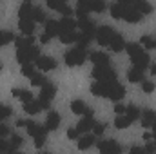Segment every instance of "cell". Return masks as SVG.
<instances>
[{
	"label": "cell",
	"mask_w": 156,
	"mask_h": 154,
	"mask_svg": "<svg viewBox=\"0 0 156 154\" xmlns=\"http://www.w3.org/2000/svg\"><path fill=\"white\" fill-rule=\"evenodd\" d=\"M91 93L96 94V96H104V98H111V100H122L123 94H125V89L123 85L116 83V80L113 82H96L91 85Z\"/></svg>",
	"instance_id": "1"
},
{
	"label": "cell",
	"mask_w": 156,
	"mask_h": 154,
	"mask_svg": "<svg viewBox=\"0 0 156 154\" xmlns=\"http://www.w3.org/2000/svg\"><path fill=\"white\" fill-rule=\"evenodd\" d=\"M111 16L116 18V20H127V22H140L142 20V13L136 11L134 7L127 5V4H122L118 2L115 5H111Z\"/></svg>",
	"instance_id": "2"
},
{
	"label": "cell",
	"mask_w": 156,
	"mask_h": 154,
	"mask_svg": "<svg viewBox=\"0 0 156 154\" xmlns=\"http://www.w3.org/2000/svg\"><path fill=\"white\" fill-rule=\"evenodd\" d=\"M125 51L129 53V58L133 60V64L136 67H140L144 71H145V67H149V56L142 49V45H138V44H125Z\"/></svg>",
	"instance_id": "3"
},
{
	"label": "cell",
	"mask_w": 156,
	"mask_h": 154,
	"mask_svg": "<svg viewBox=\"0 0 156 154\" xmlns=\"http://www.w3.org/2000/svg\"><path fill=\"white\" fill-rule=\"evenodd\" d=\"M105 2L104 0H78L76 5V13L78 16H87L89 11H94V13H102L105 11Z\"/></svg>",
	"instance_id": "4"
},
{
	"label": "cell",
	"mask_w": 156,
	"mask_h": 154,
	"mask_svg": "<svg viewBox=\"0 0 156 154\" xmlns=\"http://www.w3.org/2000/svg\"><path fill=\"white\" fill-rule=\"evenodd\" d=\"M94 37H96V42H98L100 45L111 47V45H113V42H115V40L120 37V35H118L113 27H107V26H104V27H98V29H96Z\"/></svg>",
	"instance_id": "5"
},
{
	"label": "cell",
	"mask_w": 156,
	"mask_h": 154,
	"mask_svg": "<svg viewBox=\"0 0 156 154\" xmlns=\"http://www.w3.org/2000/svg\"><path fill=\"white\" fill-rule=\"evenodd\" d=\"M26 129H27V132L35 138V145H37V149H42L44 147V142H45V127H40L38 123H35V121H27L26 120Z\"/></svg>",
	"instance_id": "6"
},
{
	"label": "cell",
	"mask_w": 156,
	"mask_h": 154,
	"mask_svg": "<svg viewBox=\"0 0 156 154\" xmlns=\"http://www.w3.org/2000/svg\"><path fill=\"white\" fill-rule=\"evenodd\" d=\"M38 47L37 45H26V47H18V53H16V60L24 65V64H31L33 60H37L40 54H38Z\"/></svg>",
	"instance_id": "7"
},
{
	"label": "cell",
	"mask_w": 156,
	"mask_h": 154,
	"mask_svg": "<svg viewBox=\"0 0 156 154\" xmlns=\"http://www.w3.org/2000/svg\"><path fill=\"white\" fill-rule=\"evenodd\" d=\"M55 94H56V87L55 85H51L49 82H45L44 85H42V91H40V105H42V109H49V105H51V102H53V98H55Z\"/></svg>",
	"instance_id": "8"
},
{
	"label": "cell",
	"mask_w": 156,
	"mask_h": 154,
	"mask_svg": "<svg viewBox=\"0 0 156 154\" xmlns=\"http://www.w3.org/2000/svg\"><path fill=\"white\" fill-rule=\"evenodd\" d=\"M93 78L96 82H113L116 80V73L111 69V65H96L93 71Z\"/></svg>",
	"instance_id": "9"
},
{
	"label": "cell",
	"mask_w": 156,
	"mask_h": 154,
	"mask_svg": "<svg viewBox=\"0 0 156 154\" xmlns=\"http://www.w3.org/2000/svg\"><path fill=\"white\" fill-rule=\"evenodd\" d=\"M85 47H82V45H78L76 49H71L67 54H66V64L67 65H80V64H83V60H85Z\"/></svg>",
	"instance_id": "10"
},
{
	"label": "cell",
	"mask_w": 156,
	"mask_h": 154,
	"mask_svg": "<svg viewBox=\"0 0 156 154\" xmlns=\"http://www.w3.org/2000/svg\"><path fill=\"white\" fill-rule=\"evenodd\" d=\"M120 2L131 5V7H134V9L140 11L142 15H149V13H153V5H151L147 0H120Z\"/></svg>",
	"instance_id": "11"
},
{
	"label": "cell",
	"mask_w": 156,
	"mask_h": 154,
	"mask_svg": "<svg viewBox=\"0 0 156 154\" xmlns=\"http://www.w3.org/2000/svg\"><path fill=\"white\" fill-rule=\"evenodd\" d=\"M47 5H49L51 9H55V11H58V13L66 15V16H69V15H71V7L67 5V2H66V0H47Z\"/></svg>",
	"instance_id": "12"
},
{
	"label": "cell",
	"mask_w": 156,
	"mask_h": 154,
	"mask_svg": "<svg viewBox=\"0 0 156 154\" xmlns=\"http://www.w3.org/2000/svg\"><path fill=\"white\" fill-rule=\"evenodd\" d=\"M98 149H100V152H107V154H116L122 151V147L118 145L116 142H113V140H104V142H100L98 143Z\"/></svg>",
	"instance_id": "13"
},
{
	"label": "cell",
	"mask_w": 156,
	"mask_h": 154,
	"mask_svg": "<svg viewBox=\"0 0 156 154\" xmlns=\"http://www.w3.org/2000/svg\"><path fill=\"white\" fill-rule=\"evenodd\" d=\"M142 125L144 127H151L153 132H156V113L151 109H145L142 114Z\"/></svg>",
	"instance_id": "14"
},
{
	"label": "cell",
	"mask_w": 156,
	"mask_h": 154,
	"mask_svg": "<svg viewBox=\"0 0 156 154\" xmlns=\"http://www.w3.org/2000/svg\"><path fill=\"white\" fill-rule=\"evenodd\" d=\"M76 29V22L69 16H66L62 22H58V35H64V33H71Z\"/></svg>",
	"instance_id": "15"
},
{
	"label": "cell",
	"mask_w": 156,
	"mask_h": 154,
	"mask_svg": "<svg viewBox=\"0 0 156 154\" xmlns=\"http://www.w3.org/2000/svg\"><path fill=\"white\" fill-rule=\"evenodd\" d=\"M37 67H40L42 71H53L56 67V62H55V58H49V56H38Z\"/></svg>",
	"instance_id": "16"
},
{
	"label": "cell",
	"mask_w": 156,
	"mask_h": 154,
	"mask_svg": "<svg viewBox=\"0 0 156 154\" xmlns=\"http://www.w3.org/2000/svg\"><path fill=\"white\" fill-rule=\"evenodd\" d=\"M18 27H20V31H22L24 35L29 37V35L35 33V20H31V18H20Z\"/></svg>",
	"instance_id": "17"
},
{
	"label": "cell",
	"mask_w": 156,
	"mask_h": 154,
	"mask_svg": "<svg viewBox=\"0 0 156 154\" xmlns=\"http://www.w3.org/2000/svg\"><path fill=\"white\" fill-rule=\"evenodd\" d=\"M58 125H60V114L55 113V111H51L47 114V120H45V129L47 131H56Z\"/></svg>",
	"instance_id": "18"
},
{
	"label": "cell",
	"mask_w": 156,
	"mask_h": 154,
	"mask_svg": "<svg viewBox=\"0 0 156 154\" xmlns=\"http://www.w3.org/2000/svg\"><path fill=\"white\" fill-rule=\"evenodd\" d=\"M71 111H73L75 114H89V116H93V111H91L82 100H75V102L71 103Z\"/></svg>",
	"instance_id": "19"
},
{
	"label": "cell",
	"mask_w": 156,
	"mask_h": 154,
	"mask_svg": "<svg viewBox=\"0 0 156 154\" xmlns=\"http://www.w3.org/2000/svg\"><path fill=\"white\" fill-rule=\"evenodd\" d=\"M91 60H93V64H94V65H111L109 56H107L105 53L93 51V53H91Z\"/></svg>",
	"instance_id": "20"
},
{
	"label": "cell",
	"mask_w": 156,
	"mask_h": 154,
	"mask_svg": "<svg viewBox=\"0 0 156 154\" xmlns=\"http://www.w3.org/2000/svg\"><path fill=\"white\" fill-rule=\"evenodd\" d=\"M93 125H94L93 116L85 114V118H82V120H80V123L76 125V129H78V132H87V131H91V129H93Z\"/></svg>",
	"instance_id": "21"
},
{
	"label": "cell",
	"mask_w": 156,
	"mask_h": 154,
	"mask_svg": "<svg viewBox=\"0 0 156 154\" xmlns=\"http://www.w3.org/2000/svg\"><path fill=\"white\" fill-rule=\"evenodd\" d=\"M13 96L15 98H18L20 102H31V100H35L33 98V94L29 93V91H26V89H13Z\"/></svg>",
	"instance_id": "22"
},
{
	"label": "cell",
	"mask_w": 156,
	"mask_h": 154,
	"mask_svg": "<svg viewBox=\"0 0 156 154\" xmlns=\"http://www.w3.org/2000/svg\"><path fill=\"white\" fill-rule=\"evenodd\" d=\"M127 78H129V82H133V83L142 82V80H144V69H140V67L134 65V67L127 73Z\"/></svg>",
	"instance_id": "23"
},
{
	"label": "cell",
	"mask_w": 156,
	"mask_h": 154,
	"mask_svg": "<svg viewBox=\"0 0 156 154\" xmlns=\"http://www.w3.org/2000/svg\"><path fill=\"white\" fill-rule=\"evenodd\" d=\"M24 111L26 113H29V114H37V113H40V111H44L42 109V105H40V102L37 100H31V102H26L24 103Z\"/></svg>",
	"instance_id": "24"
},
{
	"label": "cell",
	"mask_w": 156,
	"mask_h": 154,
	"mask_svg": "<svg viewBox=\"0 0 156 154\" xmlns=\"http://www.w3.org/2000/svg\"><path fill=\"white\" fill-rule=\"evenodd\" d=\"M45 35L49 38H53V37L58 35V22L56 20H47L45 22Z\"/></svg>",
	"instance_id": "25"
},
{
	"label": "cell",
	"mask_w": 156,
	"mask_h": 154,
	"mask_svg": "<svg viewBox=\"0 0 156 154\" xmlns=\"http://www.w3.org/2000/svg\"><path fill=\"white\" fill-rule=\"evenodd\" d=\"M131 123H133V120L127 114H118V118L115 120V127L116 129H127Z\"/></svg>",
	"instance_id": "26"
},
{
	"label": "cell",
	"mask_w": 156,
	"mask_h": 154,
	"mask_svg": "<svg viewBox=\"0 0 156 154\" xmlns=\"http://www.w3.org/2000/svg\"><path fill=\"white\" fill-rule=\"evenodd\" d=\"M18 18H31L33 20V5L31 4H24V5H20V9H18Z\"/></svg>",
	"instance_id": "27"
},
{
	"label": "cell",
	"mask_w": 156,
	"mask_h": 154,
	"mask_svg": "<svg viewBox=\"0 0 156 154\" xmlns=\"http://www.w3.org/2000/svg\"><path fill=\"white\" fill-rule=\"evenodd\" d=\"M93 143H94V136L87 134V136H83L82 140H78V149H80V151H85V149H89Z\"/></svg>",
	"instance_id": "28"
},
{
	"label": "cell",
	"mask_w": 156,
	"mask_h": 154,
	"mask_svg": "<svg viewBox=\"0 0 156 154\" xmlns=\"http://www.w3.org/2000/svg\"><path fill=\"white\" fill-rule=\"evenodd\" d=\"M22 145V138L20 136H13L11 138V142L7 143V149H5V152H15L18 147Z\"/></svg>",
	"instance_id": "29"
},
{
	"label": "cell",
	"mask_w": 156,
	"mask_h": 154,
	"mask_svg": "<svg viewBox=\"0 0 156 154\" xmlns=\"http://www.w3.org/2000/svg\"><path fill=\"white\" fill-rule=\"evenodd\" d=\"M78 35L76 31H71V33H64V35H60V40H62V44H73V42H78Z\"/></svg>",
	"instance_id": "30"
},
{
	"label": "cell",
	"mask_w": 156,
	"mask_h": 154,
	"mask_svg": "<svg viewBox=\"0 0 156 154\" xmlns=\"http://www.w3.org/2000/svg\"><path fill=\"white\" fill-rule=\"evenodd\" d=\"M123 114H127L133 121L136 120V118H140V109L136 107V105H129V107H125V113Z\"/></svg>",
	"instance_id": "31"
},
{
	"label": "cell",
	"mask_w": 156,
	"mask_h": 154,
	"mask_svg": "<svg viewBox=\"0 0 156 154\" xmlns=\"http://www.w3.org/2000/svg\"><path fill=\"white\" fill-rule=\"evenodd\" d=\"M15 40V35L11 31H0V45H5Z\"/></svg>",
	"instance_id": "32"
},
{
	"label": "cell",
	"mask_w": 156,
	"mask_h": 154,
	"mask_svg": "<svg viewBox=\"0 0 156 154\" xmlns=\"http://www.w3.org/2000/svg\"><path fill=\"white\" fill-rule=\"evenodd\" d=\"M45 82H47V80L42 76V75H38V73H35V75L31 76V83H33V85H37V87H42Z\"/></svg>",
	"instance_id": "33"
},
{
	"label": "cell",
	"mask_w": 156,
	"mask_h": 154,
	"mask_svg": "<svg viewBox=\"0 0 156 154\" xmlns=\"http://www.w3.org/2000/svg\"><path fill=\"white\" fill-rule=\"evenodd\" d=\"M33 20L35 22H44L45 20V15L40 7H33Z\"/></svg>",
	"instance_id": "34"
},
{
	"label": "cell",
	"mask_w": 156,
	"mask_h": 154,
	"mask_svg": "<svg viewBox=\"0 0 156 154\" xmlns=\"http://www.w3.org/2000/svg\"><path fill=\"white\" fill-rule=\"evenodd\" d=\"M154 37H149V35H145V37H142V44L147 47V49H154Z\"/></svg>",
	"instance_id": "35"
},
{
	"label": "cell",
	"mask_w": 156,
	"mask_h": 154,
	"mask_svg": "<svg viewBox=\"0 0 156 154\" xmlns=\"http://www.w3.org/2000/svg\"><path fill=\"white\" fill-rule=\"evenodd\" d=\"M15 42H16V47H26V45H31L35 40L31 38V35H29L27 38H15Z\"/></svg>",
	"instance_id": "36"
},
{
	"label": "cell",
	"mask_w": 156,
	"mask_h": 154,
	"mask_svg": "<svg viewBox=\"0 0 156 154\" xmlns=\"http://www.w3.org/2000/svg\"><path fill=\"white\" fill-rule=\"evenodd\" d=\"M9 116H11V107L9 105H0V121H4Z\"/></svg>",
	"instance_id": "37"
},
{
	"label": "cell",
	"mask_w": 156,
	"mask_h": 154,
	"mask_svg": "<svg viewBox=\"0 0 156 154\" xmlns=\"http://www.w3.org/2000/svg\"><path fill=\"white\" fill-rule=\"evenodd\" d=\"M22 73H24V76L31 78L35 75V67H33L31 64H24V65H22Z\"/></svg>",
	"instance_id": "38"
},
{
	"label": "cell",
	"mask_w": 156,
	"mask_h": 154,
	"mask_svg": "<svg viewBox=\"0 0 156 154\" xmlns=\"http://www.w3.org/2000/svg\"><path fill=\"white\" fill-rule=\"evenodd\" d=\"M142 89H144L145 93H153V91H154V83H153V82H145V80H142Z\"/></svg>",
	"instance_id": "39"
},
{
	"label": "cell",
	"mask_w": 156,
	"mask_h": 154,
	"mask_svg": "<svg viewBox=\"0 0 156 154\" xmlns=\"http://www.w3.org/2000/svg\"><path fill=\"white\" fill-rule=\"evenodd\" d=\"M93 131H94V134H96V136H102V134H104V131H105V127H104L102 123L94 121V125H93Z\"/></svg>",
	"instance_id": "40"
},
{
	"label": "cell",
	"mask_w": 156,
	"mask_h": 154,
	"mask_svg": "<svg viewBox=\"0 0 156 154\" xmlns=\"http://www.w3.org/2000/svg\"><path fill=\"white\" fill-rule=\"evenodd\" d=\"M7 134H9V127H7V125H2V123H0V138H5Z\"/></svg>",
	"instance_id": "41"
},
{
	"label": "cell",
	"mask_w": 156,
	"mask_h": 154,
	"mask_svg": "<svg viewBox=\"0 0 156 154\" xmlns=\"http://www.w3.org/2000/svg\"><path fill=\"white\" fill-rule=\"evenodd\" d=\"M78 134H80V132H78V129H69V131H67V136H69L71 140H76Z\"/></svg>",
	"instance_id": "42"
},
{
	"label": "cell",
	"mask_w": 156,
	"mask_h": 154,
	"mask_svg": "<svg viewBox=\"0 0 156 154\" xmlns=\"http://www.w3.org/2000/svg\"><path fill=\"white\" fill-rule=\"evenodd\" d=\"M131 152L133 154H142V152H147V151H145V147H136V145H134V147H131Z\"/></svg>",
	"instance_id": "43"
},
{
	"label": "cell",
	"mask_w": 156,
	"mask_h": 154,
	"mask_svg": "<svg viewBox=\"0 0 156 154\" xmlns=\"http://www.w3.org/2000/svg\"><path fill=\"white\" fill-rule=\"evenodd\" d=\"M115 111H116V114H123L125 113V105H116Z\"/></svg>",
	"instance_id": "44"
},
{
	"label": "cell",
	"mask_w": 156,
	"mask_h": 154,
	"mask_svg": "<svg viewBox=\"0 0 156 154\" xmlns=\"http://www.w3.org/2000/svg\"><path fill=\"white\" fill-rule=\"evenodd\" d=\"M49 37H47V35H45V33H44V35H42V37H40V42H42V44H47V42H49Z\"/></svg>",
	"instance_id": "45"
},
{
	"label": "cell",
	"mask_w": 156,
	"mask_h": 154,
	"mask_svg": "<svg viewBox=\"0 0 156 154\" xmlns=\"http://www.w3.org/2000/svg\"><path fill=\"white\" fill-rule=\"evenodd\" d=\"M5 149H7V142H2V140H0V152L5 151Z\"/></svg>",
	"instance_id": "46"
},
{
	"label": "cell",
	"mask_w": 156,
	"mask_h": 154,
	"mask_svg": "<svg viewBox=\"0 0 156 154\" xmlns=\"http://www.w3.org/2000/svg\"><path fill=\"white\" fill-rule=\"evenodd\" d=\"M144 140H147V142H151V134H149V132H145V134H144Z\"/></svg>",
	"instance_id": "47"
},
{
	"label": "cell",
	"mask_w": 156,
	"mask_h": 154,
	"mask_svg": "<svg viewBox=\"0 0 156 154\" xmlns=\"http://www.w3.org/2000/svg\"><path fill=\"white\" fill-rule=\"evenodd\" d=\"M151 73H153V75H156V64H153V65H151Z\"/></svg>",
	"instance_id": "48"
},
{
	"label": "cell",
	"mask_w": 156,
	"mask_h": 154,
	"mask_svg": "<svg viewBox=\"0 0 156 154\" xmlns=\"http://www.w3.org/2000/svg\"><path fill=\"white\" fill-rule=\"evenodd\" d=\"M0 69H2V65H0Z\"/></svg>",
	"instance_id": "49"
}]
</instances>
